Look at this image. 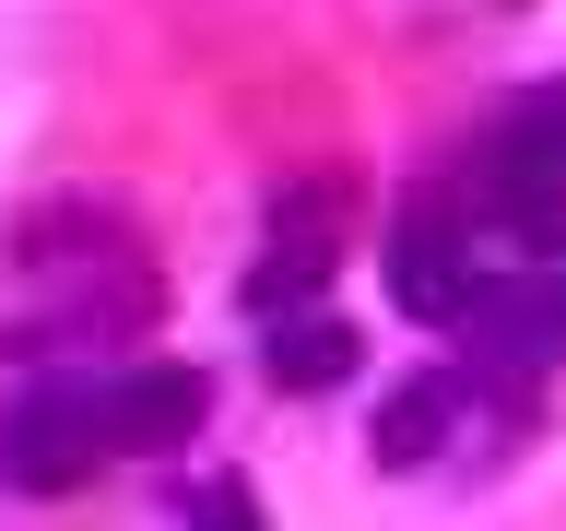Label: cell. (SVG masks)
Here are the masks:
<instances>
[{"mask_svg":"<svg viewBox=\"0 0 566 531\" xmlns=\"http://www.w3.org/2000/svg\"><path fill=\"white\" fill-rule=\"evenodd\" d=\"M95 460H106V437H95V389L83 378H60V389H35V402L0 414V485L60 496V485H83Z\"/></svg>","mask_w":566,"mask_h":531,"instance_id":"1","label":"cell"},{"mask_svg":"<svg viewBox=\"0 0 566 531\" xmlns=\"http://www.w3.org/2000/svg\"><path fill=\"white\" fill-rule=\"evenodd\" d=\"M389 295L413 319H472L484 272H472V212L460 201H401V225H389Z\"/></svg>","mask_w":566,"mask_h":531,"instance_id":"2","label":"cell"},{"mask_svg":"<svg viewBox=\"0 0 566 531\" xmlns=\"http://www.w3.org/2000/svg\"><path fill=\"white\" fill-rule=\"evenodd\" d=\"M331 260H343V189H331V177L272 189V260L248 272V308H260V319L307 308L318 283H331Z\"/></svg>","mask_w":566,"mask_h":531,"instance_id":"3","label":"cell"},{"mask_svg":"<svg viewBox=\"0 0 566 531\" xmlns=\"http://www.w3.org/2000/svg\"><path fill=\"white\" fill-rule=\"evenodd\" d=\"M83 389H95V437H106V449H130V460L189 449L201 414H212V378H201V366H118V378H83Z\"/></svg>","mask_w":566,"mask_h":531,"instance_id":"4","label":"cell"},{"mask_svg":"<svg viewBox=\"0 0 566 531\" xmlns=\"http://www.w3.org/2000/svg\"><path fill=\"white\" fill-rule=\"evenodd\" d=\"M460 331H472L495 366L543 378V366L566 354V283H555V272H543V283H495V272H484V295H472V319H460Z\"/></svg>","mask_w":566,"mask_h":531,"instance_id":"5","label":"cell"},{"mask_svg":"<svg viewBox=\"0 0 566 531\" xmlns=\"http://www.w3.org/2000/svg\"><path fill=\"white\" fill-rule=\"evenodd\" d=\"M354 319H331V308H283L272 319V343H260V366H272V389H295V402H318V389H343L354 378Z\"/></svg>","mask_w":566,"mask_h":531,"instance_id":"6","label":"cell"},{"mask_svg":"<svg viewBox=\"0 0 566 531\" xmlns=\"http://www.w3.org/2000/svg\"><path fill=\"white\" fill-rule=\"evenodd\" d=\"M449 425H460V378H401L378 402V437L366 449H378V472H424V460L449 449Z\"/></svg>","mask_w":566,"mask_h":531,"instance_id":"7","label":"cell"},{"mask_svg":"<svg viewBox=\"0 0 566 531\" xmlns=\"http://www.w3.org/2000/svg\"><path fill=\"white\" fill-rule=\"evenodd\" d=\"M201 531H260V496L248 485H201Z\"/></svg>","mask_w":566,"mask_h":531,"instance_id":"8","label":"cell"},{"mask_svg":"<svg viewBox=\"0 0 566 531\" xmlns=\"http://www.w3.org/2000/svg\"><path fill=\"white\" fill-rule=\"evenodd\" d=\"M555 283H566V272H555Z\"/></svg>","mask_w":566,"mask_h":531,"instance_id":"9","label":"cell"}]
</instances>
